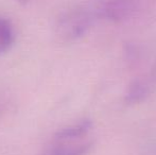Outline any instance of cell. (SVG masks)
Returning <instances> with one entry per match:
<instances>
[{"label":"cell","instance_id":"obj_1","mask_svg":"<svg viewBox=\"0 0 156 155\" xmlns=\"http://www.w3.org/2000/svg\"><path fill=\"white\" fill-rule=\"evenodd\" d=\"M93 15L84 9H72L63 13L55 26L56 35L66 41L82 37L89 29Z\"/></svg>","mask_w":156,"mask_h":155},{"label":"cell","instance_id":"obj_6","mask_svg":"<svg viewBox=\"0 0 156 155\" xmlns=\"http://www.w3.org/2000/svg\"><path fill=\"white\" fill-rule=\"evenodd\" d=\"M147 88L141 82H135L133 86L131 87L129 93H127V98L131 102H136L142 100V98L146 96Z\"/></svg>","mask_w":156,"mask_h":155},{"label":"cell","instance_id":"obj_3","mask_svg":"<svg viewBox=\"0 0 156 155\" xmlns=\"http://www.w3.org/2000/svg\"><path fill=\"white\" fill-rule=\"evenodd\" d=\"M134 9L133 0H108L102 9V14L113 21H122L131 15Z\"/></svg>","mask_w":156,"mask_h":155},{"label":"cell","instance_id":"obj_4","mask_svg":"<svg viewBox=\"0 0 156 155\" xmlns=\"http://www.w3.org/2000/svg\"><path fill=\"white\" fill-rule=\"evenodd\" d=\"M91 129V122L89 120H82L71 125L61 129L55 135L53 140H81L88 134Z\"/></svg>","mask_w":156,"mask_h":155},{"label":"cell","instance_id":"obj_8","mask_svg":"<svg viewBox=\"0 0 156 155\" xmlns=\"http://www.w3.org/2000/svg\"><path fill=\"white\" fill-rule=\"evenodd\" d=\"M152 76L156 80V64L154 65V67H153V69H152Z\"/></svg>","mask_w":156,"mask_h":155},{"label":"cell","instance_id":"obj_2","mask_svg":"<svg viewBox=\"0 0 156 155\" xmlns=\"http://www.w3.org/2000/svg\"><path fill=\"white\" fill-rule=\"evenodd\" d=\"M93 143L88 140H53L38 155H86Z\"/></svg>","mask_w":156,"mask_h":155},{"label":"cell","instance_id":"obj_5","mask_svg":"<svg viewBox=\"0 0 156 155\" xmlns=\"http://www.w3.org/2000/svg\"><path fill=\"white\" fill-rule=\"evenodd\" d=\"M15 41L13 26L8 19L0 16V54L6 52Z\"/></svg>","mask_w":156,"mask_h":155},{"label":"cell","instance_id":"obj_7","mask_svg":"<svg viewBox=\"0 0 156 155\" xmlns=\"http://www.w3.org/2000/svg\"><path fill=\"white\" fill-rule=\"evenodd\" d=\"M15 1H17L18 3H20V4H27L30 0H15Z\"/></svg>","mask_w":156,"mask_h":155}]
</instances>
